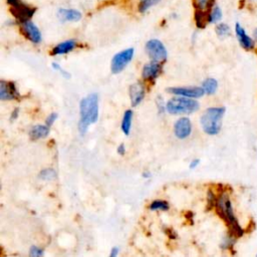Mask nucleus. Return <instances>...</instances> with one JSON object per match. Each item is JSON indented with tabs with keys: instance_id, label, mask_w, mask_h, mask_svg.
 <instances>
[{
	"instance_id": "f257e3e1",
	"label": "nucleus",
	"mask_w": 257,
	"mask_h": 257,
	"mask_svg": "<svg viewBox=\"0 0 257 257\" xmlns=\"http://www.w3.org/2000/svg\"><path fill=\"white\" fill-rule=\"evenodd\" d=\"M215 207L219 216L226 222L229 228V232L237 238L243 236L244 230L240 226V224L235 216L231 199L226 192H223L219 197H217Z\"/></svg>"
},
{
	"instance_id": "f03ea898",
	"label": "nucleus",
	"mask_w": 257,
	"mask_h": 257,
	"mask_svg": "<svg viewBox=\"0 0 257 257\" xmlns=\"http://www.w3.org/2000/svg\"><path fill=\"white\" fill-rule=\"evenodd\" d=\"M80 123L79 131L81 134H86L90 125L94 124L99 119V96L96 93H90L80 104Z\"/></svg>"
},
{
	"instance_id": "7ed1b4c3",
	"label": "nucleus",
	"mask_w": 257,
	"mask_h": 257,
	"mask_svg": "<svg viewBox=\"0 0 257 257\" xmlns=\"http://www.w3.org/2000/svg\"><path fill=\"white\" fill-rule=\"evenodd\" d=\"M226 112L224 107H214L207 109L201 119L200 124L203 131L209 136H216L220 133L222 128V119Z\"/></svg>"
},
{
	"instance_id": "20e7f679",
	"label": "nucleus",
	"mask_w": 257,
	"mask_h": 257,
	"mask_svg": "<svg viewBox=\"0 0 257 257\" xmlns=\"http://www.w3.org/2000/svg\"><path fill=\"white\" fill-rule=\"evenodd\" d=\"M199 103L194 99L185 98H173L166 104V111L171 115H184L192 114L198 111Z\"/></svg>"
},
{
	"instance_id": "39448f33",
	"label": "nucleus",
	"mask_w": 257,
	"mask_h": 257,
	"mask_svg": "<svg viewBox=\"0 0 257 257\" xmlns=\"http://www.w3.org/2000/svg\"><path fill=\"white\" fill-rule=\"evenodd\" d=\"M134 48H127L123 51H120L117 53L111 63V71L113 74H120L125 70V68L128 66V63L134 57Z\"/></svg>"
},
{
	"instance_id": "423d86ee",
	"label": "nucleus",
	"mask_w": 257,
	"mask_h": 257,
	"mask_svg": "<svg viewBox=\"0 0 257 257\" xmlns=\"http://www.w3.org/2000/svg\"><path fill=\"white\" fill-rule=\"evenodd\" d=\"M146 51L151 60L162 62L167 59L168 53L165 45L158 40H151L146 43Z\"/></svg>"
},
{
	"instance_id": "0eeeda50",
	"label": "nucleus",
	"mask_w": 257,
	"mask_h": 257,
	"mask_svg": "<svg viewBox=\"0 0 257 257\" xmlns=\"http://www.w3.org/2000/svg\"><path fill=\"white\" fill-rule=\"evenodd\" d=\"M10 13L14 16L16 20H18L20 23L30 20V18L35 15L37 8L29 6L21 1L14 5H10Z\"/></svg>"
},
{
	"instance_id": "6e6552de",
	"label": "nucleus",
	"mask_w": 257,
	"mask_h": 257,
	"mask_svg": "<svg viewBox=\"0 0 257 257\" xmlns=\"http://www.w3.org/2000/svg\"><path fill=\"white\" fill-rule=\"evenodd\" d=\"M167 91L175 95L185 96V98H190V99H199L202 98V96L205 94V91L202 86L170 87L167 89Z\"/></svg>"
},
{
	"instance_id": "1a4fd4ad",
	"label": "nucleus",
	"mask_w": 257,
	"mask_h": 257,
	"mask_svg": "<svg viewBox=\"0 0 257 257\" xmlns=\"http://www.w3.org/2000/svg\"><path fill=\"white\" fill-rule=\"evenodd\" d=\"M21 30L23 32V35L34 43H42L43 37H42V32L39 29V27L30 20L22 22L21 23Z\"/></svg>"
},
{
	"instance_id": "9d476101",
	"label": "nucleus",
	"mask_w": 257,
	"mask_h": 257,
	"mask_svg": "<svg viewBox=\"0 0 257 257\" xmlns=\"http://www.w3.org/2000/svg\"><path fill=\"white\" fill-rule=\"evenodd\" d=\"M235 35L236 38L238 40L239 44L241 45V47L245 50H253L255 47V40H253L252 38H250L247 32L245 31V29L242 27V25L239 22L235 23Z\"/></svg>"
},
{
	"instance_id": "9b49d317",
	"label": "nucleus",
	"mask_w": 257,
	"mask_h": 257,
	"mask_svg": "<svg viewBox=\"0 0 257 257\" xmlns=\"http://www.w3.org/2000/svg\"><path fill=\"white\" fill-rule=\"evenodd\" d=\"M192 133V124L188 118L179 119L174 125V134L180 139L184 140L188 138Z\"/></svg>"
},
{
	"instance_id": "f8f14e48",
	"label": "nucleus",
	"mask_w": 257,
	"mask_h": 257,
	"mask_svg": "<svg viewBox=\"0 0 257 257\" xmlns=\"http://www.w3.org/2000/svg\"><path fill=\"white\" fill-rule=\"evenodd\" d=\"M19 96L16 86L13 83H6L4 81L0 82V100L11 101Z\"/></svg>"
},
{
	"instance_id": "ddd939ff",
	"label": "nucleus",
	"mask_w": 257,
	"mask_h": 257,
	"mask_svg": "<svg viewBox=\"0 0 257 257\" xmlns=\"http://www.w3.org/2000/svg\"><path fill=\"white\" fill-rule=\"evenodd\" d=\"M162 72V66L158 61H151L143 68L142 77L146 81H155Z\"/></svg>"
},
{
	"instance_id": "4468645a",
	"label": "nucleus",
	"mask_w": 257,
	"mask_h": 257,
	"mask_svg": "<svg viewBox=\"0 0 257 257\" xmlns=\"http://www.w3.org/2000/svg\"><path fill=\"white\" fill-rule=\"evenodd\" d=\"M82 13L77 9L60 8L57 11V17L61 22H76L82 19Z\"/></svg>"
},
{
	"instance_id": "2eb2a0df",
	"label": "nucleus",
	"mask_w": 257,
	"mask_h": 257,
	"mask_svg": "<svg viewBox=\"0 0 257 257\" xmlns=\"http://www.w3.org/2000/svg\"><path fill=\"white\" fill-rule=\"evenodd\" d=\"M130 96L133 107H137L145 98V87L141 83H136L130 87Z\"/></svg>"
},
{
	"instance_id": "dca6fc26",
	"label": "nucleus",
	"mask_w": 257,
	"mask_h": 257,
	"mask_svg": "<svg viewBox=\"0 0 257 257\" xmlns=\"http://www.w3.org/2000/svg\"><path fill=\"white\" fill-rule=\"evenodd\" d=\"M77 47V42L74 40H70L67 42H63L52 48L51 54L59 55V54H67L74 50Z\"/></svg>"
},
{
	"instance_id": "f3484780",
	"label": "nucleus",
	"mask_w": 257,
	"mask_h": 257,
	"mask_svg": "<svg viewBox=\"0 0 257 257\" xmlns=\"http://www.w3.org/2000/svg\"><path fill=\"white\" fill-rule=\"evenodd\" d=\"M49 134V127L47 125L34 126L29 131V136L34 140H40L47 137Z\"/></svg>"
},
{
	"instance_id": "a211bd4d",
	"label": "nucleus",
	"mask_w": 257,
	"mask_h": 257,
	"mask_svg": "<svg viewBox=\"0 0 257 257\" xmlns=\"http://www.w3.org/2000/svg\"><path fill=\"white\" fill-rule=\"evenodd\" d=\"M132 121H133V111L132 110H127L124 114L122 125H121V130L126 136H128L131 133V128H132Z\"/></svg>"
},
{
	"instance_id": "6ab92c4d",
	"label": "nucleus",
	"mask_w": 257,
	"mask_h": 257,
	"mask_svg": "<svg viewBox=\"0 0 257 257\" xmlns=\"http://www.w3.org/2000/svg\"><path fill=\"white\" fill-rule=\"evenodd\" d=\"M209 14L210 11L195 9V22L198 28H205L209 23Z\"/></svg>"
},
{
	"instance_id": "aec40b11",
	"label": "nucleus",
	"mask_w": 257,
	"mask_h": 257,
	"mask_svg": "<svg viewBox=\"0 0 257 257\" xmlns=\"http://www.w3.org/2000/svg\"><path fill=\"white\" fill-rule=\"evenodd\" d=\"M202 87H203L205 93L214 94L218 88V82L212 78L206 79L202 84Z\"/></svg>"
},
{
	"instance_id": "412c9836",
	"label": "nucleus",
	"mask_w": 257,
	"mask_h": 257,
	"mask_svg": "<svg viewBox=\"0 0 257 257\" xmlns=\"http://www.w3.org/2000/svg\"><path fill=\"white\" fill-rule=\"evenodd\" d=\"M215 0H193V5L195 9L200 10H207L211 11L213 6L215 5Z\"/></svg>"
},
{
	"instance_id": "4be33fe9",
	"label": "nucleus",
	"mask_w": 257,
	"mask_h": 257,
	"mask_svg": "<svg viewBox=\"0 0 257 257\" xmlns=\"http://www.w3.org/2000/svg\"><path fill=\"white\" fill-rule=\"evenodd\" d=\"M236 239H237V237L234 236L233 234H231V233L229 232V234L225 236L224 239L222 240L221 248H222L223 250H227V249L233 248V246H234L235 243H236Z\"/></svg>"
},
{
	"instance_id": "5701e85b",
	"label": "nucleus",
	"mask_w": 257,
	"mask_h": 257,
	"mask_svg": "<svg viewBox=\"0 0 257 257\" xmlns=\"http://www.w3.org/2000/svg\"><path fill=\"white\" fill-rule=\"evenodd\" d=\"M215 31H216V35L220 39H225L230 36V27L226 23H219L216 26Z\"/></svg>"
},
{
	"instance_id": "b1692460",
	"label": "nucleus",
	"mask_w": 257,
	"mask_h": 257,
	"mask_svg": "<svg viewBox=\"0 0 257 257\" xmlns=\"http://www.w3.org/2000/svg\"><path fill=\"white\" fill-rule=\"evenodd\" d=\"M149 209L151 211H167L169 210V204L164 200H155L151 203Z\"/></svg>"
},
{
	"instance_id": "393cba45",
	"label": "nucleus",
	"mask_w": 257,
	"mask_h": 257,
	"mask_svg": "<svg viewBox=\"0 0 257 257\" xmlns=\"http://www.w3.org/2000/svg\"><path fill=\"white\" fill-rule=\"evenodd\" d=\"M160 1H161V0H140V2H139V11L141 13H145L151 7L157 5Z\"/></svg>"
},
{
	"instance_id": "a878e982",
	"label": "nucleus",
	"mask_w": 257,
	"mask_h": 257,
	"mask_svg": "<svg viewBox=\"0 0 257 257\" xmlns=\"http://www.w3.org/2000/svg\"><path fill=\"white\" fill-rule=\"evenodd\" d=\"M222 19V10L218 5H214L209 14V23H217Z\"/></svg>"
},
{
	"instance_id": "bb28decb",
	"label": "nucleus",
	"mask_w": 257,
	"mask_h": 257,
	"mask_svg": "<svg viewBox=\"0 0 257 257\" xmlns=\"http://www.w3.org/2000/svg\"><path fill=\"white\" fill-rule=\"evenodd\" d=\"M39 177L43 181H51L56 178V172L53 169H44L40 173Z\"/></svg>"
},
{
	"instance_id": "cd10ccee",
	"label": "nucleus",
	"mask_w": 257,
	"mask_h": 257,
	"mask_svg": "<svg viewBox=\"0 0 257 257\" xmlns=\"http://www.w3.org/2000/svg\"><path fill=\"white\" fill-rule=\"evenodd\" d=\"M52 68H53V70L54 71H56V72H58L62 77H64V79H71V75L67 72V71H64L58 63H56V62H52Z\"/></svg>"
},
{
	"instance_id": "c85d7f7f",
	"label": "nucleus",
	"mask_w": 257,
	"mask_h": 257,
	"mask_svg": "<svg viewBox=\"0 0 257 257\" xmlns=\"http://www.w3.org/2000/svg\"><path fill=\"white\" fill-rule=\"evenodd\" d=\"M44 254L43 250L40 247H37V246H32L30 248V252H29V255L32 256V257H40V256H43Z\"/></svg>"
},
{
	"instance_id": "c756f323",
	"label": "nucleus",
	"mask_w": 257,
	"mask_h": 257,
	"mask_svg": "<svg viewBox=\"0 0 257 257\" xmlns=\"http://www.w3.org/2000/svg\"><path fill=\"white\" fill-rule=\"evenodd\" d=\"M56 119H57V114H56V113H51V114L46 118V125L50 128V127L54 124V122L56 121Z\"/></svg>"
},
{
	"instance_id": "7c9ffc66",
	"label": "nucleus",
	"mask_w": 257,
	"mask_h": 257,
	"mask_svg": "<svg viewBox=\"0 0 257 257\" xmlns=\"http://www.w3.org/2000/svg\"><path fill=\"white\" fill-rule=\"evenodd\" d=\"M157 104H158L159 112H160V113H164V112H165V110H166V105H164V101H163V99L158 98Z\"/></svg>"
},
{
	"instance_id": "2f4dec72",
	"label": "nucleus",
	"mask_w": 257,
	"mask_h": 257,
	"mask_svg": "<svg viewBox=\"0 0 257 257\" xmlns=\"http://www.w3.org/2000/svg\"><path fill=\"white\" fill-rule=\"evenodd\" d=\"M199 164H200V160H199V159H195V160H193L192 162L190 163V165H189V168H190L191 170H193V169H196V168L199 166Z\"/></svg>"
},
{
	"instance_id": "473e14b6",
	"label": "nucleus",
	"mask_w": 257,
	"mask_h": 257,
	"mask_svg": "<svg viewBox=\"0 0 257 257\" xmlns=\"http://www.w3.org/2000/svg\"><path fill=\"white\" fill-rule=\"evenodd\" d=\"M118 153L120 154V155H124L125 153H126V147H125V145L124 144H121L119 147H118Z\"/></svg>"
},
{
	"instance_id": "72a5a7b5",
	"label": "nucleus",
	"mask_w": 257,
	"mask_h": 257,
	"mask_svg": "<svg viewBox=\"0 0 257 257\" xmlns=\"http://www.w3.org/2000/svg\"><path fill=\"white\" fill-rule=\"evenodd\" d=\"M118 254H119V248H118V247L112 248V251H111V253H110V256H111V257H116Z\"/></svg>"
},
{
	"instance_id": "f704fd0d",
	"label": "nucleus",
	"mask_w": 257,
	"mask_h": 257,
	"mask_svg": "<svg viewBox=\"0 0 257 257\" xmlns=\"http://www.w3.org/2000/svg\"><path fill=\"white\" fill-rule=\"evenodd\" d=\"M18 114H19V110H18V109H15V110L12 112V115H11V120L13 121V120L17 119V117H18Z\"/></svg>"
},
{
	"instance_id": "c9c22d12",
	"label": "nucleus",
	"mask_w": 257,
	"mask_h": 257,
	"mask_svg": "<svg viewBox=\"0 0 257 257\" xmlns=\"http://www.w3.org/2000/svg\"><path fill=\"white\" fill-rule=\"evenodd\" d=\"M19 1H20V0H7V3H8L9 5H14V4L18 3Z\"/></svg>"
},
{
	"instance_id": "e433bc0d",
	"label": "nucleus",
	"mask_w": 257,
	"mask_h": 257,
	"mask_svg": "<svg viewBox=\"0 0 257 257\" xmlns=\"http://www.w3.org/2000/svg\"><path fill=\"white\" fill-rule=\"evenodd\" d=\"M253 36H254V40H255V42L257 43V28L254 30V32H253Z\"/></svg>"
},
{
	"instance_id": "4c0bfd02",
	"label": "nucleus",
	"mask_w": 257,
	"mask_h": 257,
	"mask_svg": "<svg viewBox=\"0 0 257 257\" xmlns=\"http://www.w3.org/2000/svg\"><path fill=\"white\" fill-rule=\"evenodd\" d=\"M143 176H144V178H150V177H151V174H150L149 172H146V173L143 174Z\"/></svg>"
},
{
	"instance_id": "58836bf2",
	"label": "nucleus",
	"mask_w": 257,
	"mask_h": 257,
	"mask_svg": "<svg viewBox=\"0 0 257 257\" xmlns=\"http://www.w3.org/2000/svg\"><path fill=\"white\" fill-rule=\"evenodd\" d=\"M256 256H257V254H256Z\"/></svg>"
}]
</instances>
